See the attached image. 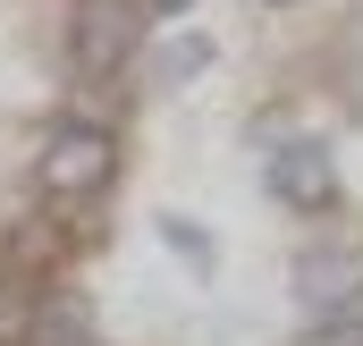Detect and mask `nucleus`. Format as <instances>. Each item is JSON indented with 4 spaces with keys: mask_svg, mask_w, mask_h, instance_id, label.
<instances>
[{
    "mask_svg": "<svg viewBox=\"0 0 363 346\" xmlns=\"http://www.w3.org/2000/svg\"><path fill=\"white\" fill-rule=\"evenodd\" d=\"M203 68H211V34H178V43L161 51V77H169V85H194Z\"/></svg>",
    "mask_w": 363,
    "mask_h": 346,
    "instance_id": "6",
    "label": "nucleus"
},
{
    "mask_svg": "<svg viewBox=\"0 0 363 346\" xmlns=\"http://www.w3.org/2000/svg\"><path fill=\"white\" fill-rule=\"evenodd\" d=\"M304 346H363V313H330V321H313Z\"/></svg>",
    "mask_w": 363,
    "mask_h": 346,
    "instance_id": "7",
    "label": "nucleus"
},
{
    "mask_svg": "<svg viewBox=\"0 0 363 346\" xmlns=\"http://www.w3.org/2000/svg\"><path fill=\"white\" fill-rule=\"evenodd\" d=\"M110 177H118V135L93 127V118H60L43 135V152H34V186L51 203H93Z\"/></svg>",
    "mask_w": 363,
    "mask_h": 346,
    "instance_id": "1",
    "label": "nucleus"
},
{
    "mask_svg": "<svg viewBox=\"0 0 363 346\" xmlns=\"http://www.w3.org/2000/svg\"><path fill=\"white\" fill-rule=\"evenodd\" d=\"M296 304H304L313 321L363 313V262L355 254H304V262H296Z\"/></svg>",
    "mask_w": 363,
    "mask_h": 346,
    "instance_id": "4",
    "label": "nucleus"
},
{
    "mask_svg": "<svg viewBox=\"0 0 363 346\" xmlns=\"http://www.w3.org/2000/svg\"><path fill=\"white\" fill-rule=\"evenodd\" d=\"M135 34H144V9H135V0H85V9H77V43H68V51H77V68H85V77H110V68L135 51Z\"/></svg>",
    "mask_w": 363,
    "mask_h": 346,
    "instance_id": "3",
    "label": "nucleus"
},
{
    "mask_svg": "<svg viewBox=\"0 0 363 346\" xmlns=\"http://www.w3.org/2000/svg\"><path fill=\"white\" fill-rule=\"evenodd\" d=\"M161 245L194 262V279H211V262H220V245H211V228H203V220H178V211H161Z\"/></svg>",
    "mask_w": 363,
    "mask_h": 346,
    "instance_id": "5",
    "label": "nucleus"
},
{
    "mask_svg": "<svg viewBox=\"0 0 363 346\" xmlns=\"http://www.w3.org/2000/svg\"><path fill=\"white\" fill-rule=\"evenodd\" d=\"M271 9H296V0H271Z\"/></svg>",
    "mask_w": 363,
    "mask_h": 346,
    "instance_id": "9",
    "label": "nucleus"
},
{
    "mask_svg": "<svg viewBox=\"0 0 363 346\" xmlns=\"http://www.w3.org/2000/svg\"><path fill=\"white\" fill-rule=\"evenodd\" d=\"M135 9H144V17H186L194 0H135Z\"/></svg>",
    "mask_w": 363,
    "mask_h": 346,
    "instance_id": "8",
    "label": "nucleus"
},
{
    "mask_svg": "<svg viewBox=\"0 0 363 346\" xmlns=\"http://www.w3.org/2000/svg\"><path fill=\"white\" fill-rule=\"evenodd\" d=\"M262 186H271L279 211H330V203H338V161H330L321 135H279Z\"/></svg>",
    "mask_w": 363,
    "mask_h": 346,
    "instance_id": "2",
    "label": "nucleus"
}]
</instances>
